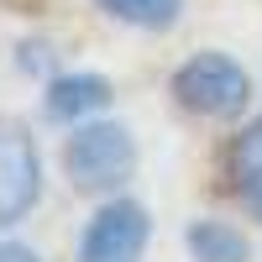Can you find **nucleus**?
Returning <instances> with one entry per match:
<instances>
[{
  "label": "nucleus",
  "mask_w": 262,
  "mask_h": 262,
  "mask_svg": "<svg viewBox=\"0 0 262 262\" xmlns=\"http://www.w3.org/2000/svg\"><path fill=\"white\" fill-rule=\"evenodd\" d=\"M184 247L194 262H247V236L226 221H194L184 231Z\"/></svg>",
  "instance_id": "7"
},
{
  "label": "nucleus",
  "mask_w": 262,
  "mask_h": 262,
  "mask_svg": "<svg viewBox=\"0 0 262 262\" xmlns=\"http://www.w3.org/2000/svg\"><path fill=\"white\" fill-rule=\"evenodd\" d=\"M226 179H231V194L262 221V121L242 126L231 137V147H226Z\"/></svg>",
  "instance_id": "5"
},
{
  "label": "nucleus",
  "mask_w": 262,
  "mask_h": 262,
  "mask_svg": "<svg viewBox=\"0 0 262 262\" xmlns=\"http://www.w3.org/2000/svg\"><path fill=\"white\" fill-rule=\"evenodd\" d=\"M137 168V142L116 121H79L63 142V173L79 194H111Z\"/></svg>",
  "instance_id": "1"
},
{
  "label": "nucleus",
  "mask_w": 262,
  "mask_h": 262,
  "mask_svg": "<svg viewBox=\"0 0 262 262\" xmlns=\"http://www.w3.org/2000/svg\"><path fill=\"white\" fill-rule=\"evenodd\" d=\"M95 6L111 21H126L137 32H168L184 16V0H95Z\"/></svg>",
  "instance_id": "8"
},
{
  "label": "nucleus",
  "mask_w": 262,
  "mask_h": 262,
  "mask_svg": "<svg viewBox=\"0 0 262 262\" xmlns=\"http://www.w3.org/2000/svg\"><path fill=\"white\" fill-rule=\"evenodd\" d=\"M173 100H179L189 116L231 121V116L247 111L252 79H247L242 63L226 58V53H194L189 63H179V74H173Z\"/></svg>",
  "instance_id": "2"
},
{
  "label": "nucleus",
  "mask_w": 262,
  "mask_h": 262,
  "mask_svg": "<svg viewBox=\"0 0 262 262\" xmlns=\"http://www.w3.org/2000/svg\"><path fill=\"white\" fill-rule=\"evenodd\" d=\"M152 221L137 200H111L95 210V221L79 236V262H142Z\"/></svg>",
  "instance_id": "4"
},
{
  "label": "nucleus",
  "mask_w": 262,
  "mask_h": 262,
  "mask_svg": "<svg viewBox=\"0 0 262 262\" xmlns=\"http://www.w3.org/2000/svg\"><path fill=\"white\" fill-rule=\"evenodd\" d=\"M42 200V158L37 142L21 121L0 116V226L27 221L32 205Z\"/></svg>",
  "instance_id": "3"
},
{
  "label": "nucleus",
  "mask_w": 262,
  "mask_h": 262,
  "mask_svg": "<svg viewBox=\"0 0 262 262\" xmlns=\"http://www.w3.org/2000/svg\"><path fill=\"white\" fill-rule=\"evenodd\" d=\"M0 262H42L32 247H16V242H0Z\"/></svg>",
  "instance_id": "9"
},
{
  "label": "nucleus",
  "mask_w": 262,
  "mask_h": 262,
  "mask_svg": "<svg viewBox=\"0 0 262 262\" xmlns=\"http://www.w3.org/2000/svg\"><path fill=\"white\" fill-rule=\"evenodd\" d=\"M111 105V84H105L100 74H58L48 79V116L53 121H84Z\"/></svg>",
  "instance_id": "6"
}]
</instances>
